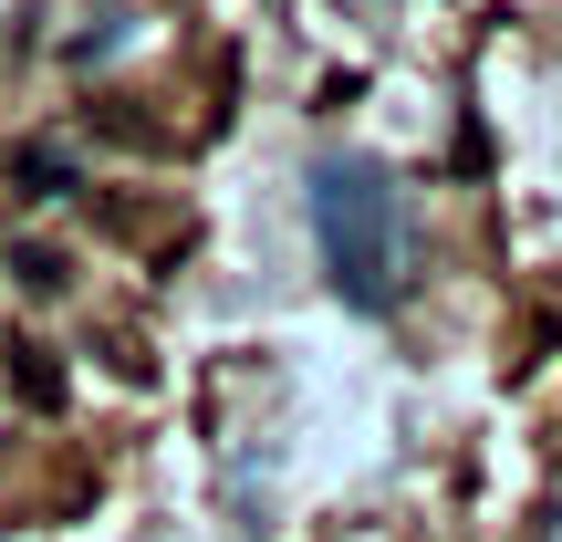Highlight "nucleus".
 I'll return each mask as SVG.
<instances>
[{
	"label": "nucleus",
	"instance_id": "f257e3e1",
	"mask_svg": "<svg viewBox=\"0 0 562 542\" xmlns=\"http://www.w3.org/2000/svg\"><path fill=\"white\" fill-rule=\"evenodd\" d=\"M313 251L355 313H385L406 292V188L375 157H323L313 167Z\"/></svg>",
	"mask_w": 562,
	"mask_h": 542
},
{
	"label": "nucleus",
	"instance_id": "f03ea898",
	"mask_svg": "<svg viewBox=\"0 0 562 542\" xmlns=\"http://www.w3.org/2000/svg\"><path fill=\"white\" fill-rule=\"evenodd\" d=\"M21 199H63V188H74V157H63V146H21Z\"/></svg>",
	"mask_w": 562,
	"mask_h": 542
},
{
	"label": "nucleus",
	"instance_id": "7ed1b4c3",
	"mask_svg": "<svg viewBox=\"0 0 562 542\" xmlns=\"http://www.w3.org/2000/svg\"><path fill=\"white\" fill-rule=\"evenodd\" d=\"M11 386H21L32 407H63V365L42 355V344H11Z\"/></svg>",
	"mask_w": 562,
	"mask_h": 542
}]
</instances>
